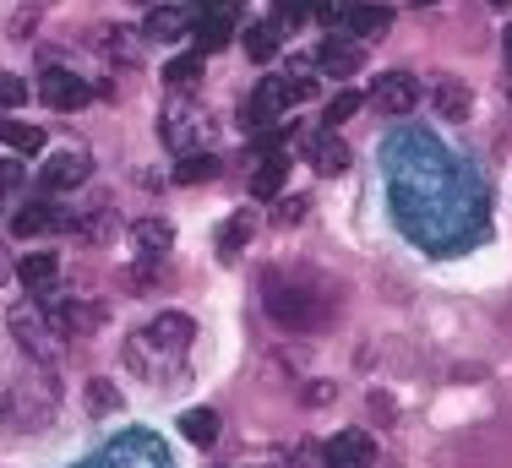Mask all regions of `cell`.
<instances>
[{
  "label": "cell",
  "instance_id": "cell-7",
  "mask_svg": "<svg viewBox=\"0 0 512 468\" xmlns=\"http://www.w3.org/2000/svg\"><path fill=\"white\" fill-rule=\"evenodd\" d=\"M420 104V77L414 71H382L371 88V109L376 115H409Z\"/></svg>",
  "mask_w": 512,
  "mask_h": 468
},
{
  "label": "cell",
  "instance_id": "cell-33",
  "mask_svg": "<svg viewBox=\"0 0 512 468\" xmlns=\"http://www.w3.org/2000/svg\"><path fill=\"white\" fill-rule=\"evenodd\" d=\"M278 224H295V218H306V196H284V207H278Z\"/></svg>",
  "mask_w": 512,
  "mask_h": 468
},
{
  "label": "cell",
  "instance_id": "cell-28",
  "mask_svg": "<svg viewBox=\"0 0 512 468\" xmlns=\"http://www.w3.org/2000/svg\"><path fill=\"white\" fill-rule=\"evenodd\" d=\"M197 77H202V49H197V55H180V60H169V66H164V82H169V88H191Z\"/></svg>",
  "mask_w": 512,
  "mask_h": 468
},
{
  "label": "cell",
  "instance_id": "cell-17",
  "mask_svg": "<svg viewBox=\"0 0 512 468\" xmlns=\"http://www.w3.org/2000/svg\"><path fill=\"white\" fill-rule=\"evenodd\" d=\"M131 240H137V251L158 262V256L169 251V240H175V229L164 224V218H142V224H131Z\"/></svg>",
  "mask_w": 512,
  "mask_h": 468
},
{
  "label": "cell",
  "instance_id": "cell-29",
  "mask_svg": "<svg viewBox=\"0 0 512 468\" xmlns=\"http://www.w3.org/2000/svg\"><path fill=\"white\" fill-rule=\"evenodd\" d=\"M365 104V98L360 93H333V98H327V109H322V120H327V126H344V120H355V109Z\"/></svg>",
  "mask_w": 512,
  "mask_h": 468
},
{
  "label": "cell",
  "instance_id": "cell-34",
  "mask_svg": "<svg viewBox=\"0 0 512 468\" xmlns=\"http://www.w3.org/2000/svg\"><path fill=\"white\" fill-rule=\"evenodd\" d=\"M22 186V164L17 158H0V191H17Z\"/></svg>",
  "mask_w": 512,
  "mask_h": 468
},
{
  "label": "cell",
  "instance_id": "cell-30",
  "mask_svg": "<svg viewBox=\"0 0 512 468\" xmlns=\"http://www.w3.org/2000/svg\"><path fill=\"white\" fill-rule=\"evenodd\" d=\"M355 11V0H311V17L322 28H344V17Z\"/></svg>",
  "mask_w": 512,
  "mask_h": 468
},
{
  "label": "cell",
  "instance_id": "cell-26",
  "mask_svg": "<svg viewBox=\"0 0 512 468\" xmlns=\"http://www.w3.org/2000/svg\"><path fill=\"white\" fill-rule=\"evenodd\" d=\"M55 327L66 332V338H82V332L99 327V311H93V305H60V311H55Z\"/></svg>",
  "mask_w": 512,
  "mask_h": 468
},
{
  "label": "cell",
  "instance_id": "cell-1",
  "mask_svg": "<svg viewBox=\"0 0 512 468\" xmlns=\"http://www.w3.org/2000/svg\"><path fill=\"white\" fill-rule=\"evenodd\" d=\"M387 196L398 229L436 256L463 251L485 229L480 186L469 180V169H458L453 153L420 131H398L387 142Z\"/></svg>",
  "mask_w": 512,
  "mask_h": 468
},
{
  "label": "cell",
  "instance_id": "cell-15",
  "mask_svg": "<svg viewBox=\"0 0 512 468\" xmlns=\"http://www.w3.org/2000/svg\"><path fill=\"white\" fill-rule=\"evenodd\" d=\"M60 224H66V213H60L55 202H28L17 218H11V234L28 240V234H44V229H60Z\"/></svg>",
  "mask_w": 512,
  "mask_h": 468
},
{
  "label": "cell",
  "instance_id": "cell-9",
  "mask_svg": "<svg viewBox=\"0 0 512 468\" xmlns=\"http://www.w3.org/2000/svg\"><path fill=\"white\" fill-rule=\"evenodd\" d=\"M88 175H93L88 153H77V147H66V153H55L50 164L39 169V186H44V191H71V186H82Z\"/></svg>",
  "mask_w": 512,
  "mask_h": 468
},
{
  "label": "cell",
  "instance_id": "cell-12",
  "mask_svg": "<svg viewBox=\"0 0 512 468\" xmlns=\"http://www.w3.org/2000/svg\"><path fill=\"white\" fill-rule=\"evenodd\" d=\"M17 278L28 283L33 294H55V283H60L55 251H33V256H22V262H17Z\"/></svg>",
  "mask_w": 512,
  "mask_h": 468
},
{
  "label": "cell",
  "instance_id": "cell-22",
  "mask_svg": "<svg viewBox=\"0 0 512 468\" xmlns=\"http://www.w3.org/2000/svg\"><path fill=\"white\" fill-rule=\"evenodd\" d=\"M0 142H6L11 153H22V158L44 153V131L39 126H22V120H0Z\"/></svg>",
  "mask_w": 512,
  "mask_h": 468
},
{
  "label": "cell",
  "instance_id": "cell-20",
  "mask_svg": "<svg viewBox=\"0 0 512 468\" xmlns=\"http://www.w3.org/2000/svg\"><path fill=\"white\" fill-rule=\"evenodd\" d=\"M431 104H436V115H442V120H463V115H469V104H474V98H469V88H463V82L447 77V82H436Z\"/></svg>",
  "mask_w": 512,
  "mask_h": 468
},
{
  "label": "cell",
  "instance_id": "cell-18",
  "mask_svg": "<svg viewBox=\"0 0 512 468\" xmlns=\"http://www.w3.org/2000/svg\"><path fill=\"white\" fill-rule=\"evenodd\" d=\"M229 39H235V17H229V6L202 11V22H197V49H224Z\"/></svg>",
  "mask_w": 512,
  "mask_h": 468
},
{
  "label": "cell",
  "instance_id": "cell-23",
  "mask_svg": "<svg viewBox=\"0 0 512 468\" xmlns=\"http://www.w3.org/2000/svg\"><path fill=\"white\" fill-rule=\"evenodd\" d=\"M148 39H158V44H169V39H180V33H186V11L180 6H153L148 11Z\"/></svg>",
  "mask_w": 512,
  "mask_h": 468
},
{
  "label": "cell",
  "instance_id": "cell-14",
  "mask_svg": "<svg viewBox=\"0 0 512 468\" xmlns=\"http://www.w3.org/2000/svg\"><path fill=\"white\" fill-rule=\"evenodd\" d=\"M316 66L333 71V77H355L360 71V44L355 39H327L322 49H316Z\"/></svg>",
  "mask_w": 512,
  "mask_h": 468
},
{
  "label": "cell",
  "instance_id": "cell-8",
  "mask_svg": "<svg viewBox=\"0 0 512 468\" xmlns=\"http://www.w3.org/2000/svg\"><path fill=\"white\" fill-rule=\"evenodd\" d=\"M327 468H371L376 463V441L365 436V430H338L333 441L322 447Z\"/></svg>",
  "mask_w": 512,
  "mask_h": 468
},
{
  "label": "cell",
  "instance_id": "cell-32",
  "mask_svg": "<svg viewBox=\"0 0 512 468\" xmlns=\"http://www.w3.org/2000/svg\"><path fill=\"white\" fill-rule=\"evenodd\" d=\"M273 17L278 22H284V17L300 22V17H311V0H273Z\"/></svg>",
  "mask_w": 512,
  "mask_h": 468
},
{
  "label": "cell",
  "instance_id": "cell-27",
  "mask_svg": "<svg viewBox=\"0 0 512 468\" xmlns=\"http://www.w3.org/2000/svg\"><path fill=\"white\" fill-rule=\"evenodd\" d=\"M180 430H186V441H197V447H213L218 441V414L213 409H191L186 420H180Z\"/></svg>",
  "mask_w": 512,
  "mask_h": 468
},
{
  "label": "cell",
  "instance_id": "cell-37",
  "mask_svg": "<svg viewBox=\"0 0 512 468\" xmlns=\"http://www.w3.org/2000/svg\"><path fill=\"white\" fill-rule=\"evenodd\" d=\"M0 278H6V256H0Z\"/></svg>",
  "mask_w": 512,
  "mask_h": 468
},
{
  "label": "cell",
  "instance_id": "cell-2",
  "mask_svg": "<svg viewBox=\"0 0 512 468\" xmlns=\"http://www.w3.org/2000/svg\"><path fill=\"white\" fill-rule=\"evenodd\" d=\"M186 349H191V316L169 311V316H158L153 327H142L137 338L126 343V360H131V371L158 381L164 371H175V365L186 360Z\"/></svg>",
  "mask_w": 512,
  "mask_h": 468
},
{
  "label": "cell",
  "instance_id": "cell-31",
  "mask_svg": "<svg viewBox=\"0 0 512 468\" xmlns=\"http://www.w3.org/2000/svg\"><path fill=\"white\" fill-rule=\"evenodd\" d=\"M0 104H6V109L28 104V82H22L17 71H0Z\"/></svg>",
  "mask_w": 512,
  "mask_h": 468
},
{
  "label": "cell",
  "instance_id": "cell-25",
  "mask_svg": "<svg viewBox=\"0 0 512 468\" xmlns=\"http://www.w3.org/2000/svg\"><path fill=\"white\" fill-rule=\"evenodd\" d=\"M213 175H218V158H213V153H197V147H191V153L175 164V180H180V186H197V180H213Z\"/></svg>",
  "mask_w": 512,
  "mask_h": 468
},
{
  "label": "cell",
  "instance_id": "cell-4",
  "mask_svg": "<svg viewBox=\"0 0 512 468\" xmlns=\"http://www.w3.org/2000/svg\"><path fill=\"white\" fill-rule=\"evenodd\" d=\"M316 93V82L311 77H267L262 88L251 93V104H246V131H267L273 120H284L289 115V104H306V98Z\"/></svg>",
  "mask_w": 512,
  "mask_h": 468
},
{
  "label": "cell",
  "instance_id": "cell-36",
  "mask_svg": "<svg viewBox=\"0 0 512 468\" xmlns=\"http://www.w3.org/2000/svg\"><path fill=\"white\" fill-rule=\"evenodd\" d=\"M507 60H512V28H507Z\"/></svg>",
  "mask_w": 512,
  "mask_h": 468
},
{
  "label": "cell",
  "instance_id": "cell-21",
  "mask_svg": "<svg viewBox=\"0 0 512 468\" xmlns=\"http://www.w3.org/2000/svg\"><path fill=\"white\" fill-rule=\"evenodd\" d=\"M191 131H202V115L191 104H175L164 115V142L169 147H191Z\"/></svg>",
  "mask_w": 512,
  "mask_h": 468
},
{
  "label": "cell",
  "instance_id": "cell-35",
  "mask_svg": "<svg viewBox=\"0 0 512 468\" xmlns=\"http://www.w3.org/2000/svg\"><path fill=\"white\" fill-rule=\"evenodd\" d=\"M197 11H218V6H229V0H191Z\"/></svg>",
  "mask_w": 512,
  "mask_h": 468
},
{
  "label": "cell",
  "instance_id": "cell-19",
  "mask_svg": "<svg viewBox=\"0 0 512 468\" xmlns=\"http://www.w3.org/2000/svg\"><path fill=\"white\" fill-rule=\"evenodd\" d=\"M278 39H284V28H278V17H262L246 28V55L251 60H273L278 55Z\"/></svg>",
  "mask_w": 512,
  "mask_h": 468
},
{
  "label": "cell",
  "instance_id": "cell-39",
  "mask_svg": "<svg viewBox=\"0 0 512 468\" xmlns=\"http://www.w3.org/2000/svg\"><path fill=\"white\" fill-rule=\"evenodd\" d=\"M491 6H512V0H491Z\"/></svg>",
  "mask_w": 512,
  "mask_h": 468
},
{
  "label": "cell",
  "instance_id": "cell-6",
  "mask_svg": "<svg viewBox=\"0 0 512 468\" xmlns=\"http://www.w3.org/2000/svg\"><path fill=\"white\" fill-rule=\"evenodd\" d=\"M6 327H11V338L22 343V349L33 354L39 365H55L60 360V343H55V332H50V322H44L33 305H11V316H6Z\"/></svg>",
  "mask_w": 512,
  "mask_h": 468
},
{
  "label": "cell",
  "instance_id": "cell-11",
  "mask_svg": "<svg viewBox=\"0 0 512 468\" xmlns=\"http://www.w3.org/2000/svg\"><path fill=\"white\" fill-rule=\"evenodd\" d=\"M311 169L316 175H344L349 169V142L338 137L333 126H327L322 137H311Z\"/></svg>",
  "mask_w": 512,
  "mask_h": 468
},
{
  "label": "cell",
  "instance_id": "cell-3",
  "mask_svg": "<svg viewBox=\"0 0 512 468\" xmlns=\"http://www.w3.org/2000/svg\"><path fill=\"white\" fill-rule=\"evenodd\" d=\"M262 300H267V316H273L278 327H289V332H316V327H322L316 289H306V283H295V278H284V273H267Z\"/></svg>",
  "mask_w": 512,
  "mask_h": 468
},
{
  "label": "cell",
  "instance_id": "cell-5",
  "mask_svg": "<svg viewBox=\"0 0 512 468\" xmlns=\"http://www.w3.org/2000/svg\"><path fill=\"white\" fill-rule=\"evenodd\" d=\"M82 468H169V452L148 430H126V436H115L99 458L82 463Z\"/></svg>",
  "mask_w": 512,
  "mask_h": 468
},
{
  "label": "cell",
  "instance_id": "cell-10",
  "mask_svg": "<svg viewBox=\"0 0 512 468\" xmlns=\"http://www.w3.org/2000/svg\"><path fill=\"white\" fill-rule=\"evenodd\" d=\"M39 98L50 109H82L93 98V88L77 77V71H44V82H39Z\"/></svg>",
  "mask_w": 512,
  "mask_h": 468
},
{
  "label": "cell",
  "instance_id": "cell-24",
  "mask_svg": "<svg viewBox=\"0 0 512 468\" xmlns=\"http://www.w3.org/2000/svg\"><path fill=\"white\" fill-rule=\"evenodd\" d=\"M251 234H256V218H251V213H235L224 229H218V256H224V262H235L240 245H246Z\"/></svg>",
  "mask_w": 512,
  "mask_h": 468
},
{
  "label": "cell",
  "instance_id": "cell-38",
  "mask_svg": "<svg viewBox=\"0 0 512 468\" xmlns=\"http://www.w3.org/2000/svg\"><path fill=\"white\" fill-rule=\"evenodd\" d=\"M414 6H436V0H414Z\"/></svg>",
  "mask_w": 512,
  "mask_h": 468
},
{
  "label": "cell",
  "instance_id": "cell-16",
  "mask_svg": "<svg viewBox=\"0 0 512 468\" xmlns=\"http://www.w3.org/2000/svg\"><path fill=\"white\" fill-rule=\"evenodd\" d=\"M284 180H289V158L267 153L262 164H256V175H251V196L256 202H273V196L284 191Z\"/></svg>",
  "mask_w": 512,
  "mask_h": 468
},
{
  "label": "cell",
  "instance_id": "cell-13",
  "mask_svg": "<svg viewBox=\"0 0 512 468\" xmlns=\"http://www.w3.org/2000/svg\"><path fill=\"white\" fill-rule=\"evenodd\" d=\"M387 28H393V6H355L338 33H349V39H382Z\"/></svg>",
  "mask_w": 512,
  "mask_h": 468
}]
</instances>
